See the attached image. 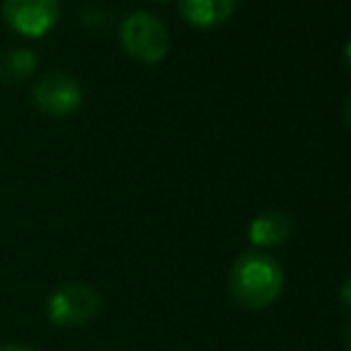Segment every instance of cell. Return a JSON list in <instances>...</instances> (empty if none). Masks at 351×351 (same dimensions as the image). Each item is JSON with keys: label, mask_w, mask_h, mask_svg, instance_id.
<instances>
[{"label": "cell", "mask_w": 351, "mask_h": 351, "mask_svg": "<svg viewBox=\"0 0 351 351\" xmlns=\"http://www.w3.org/2000/svg\"><path fill=\"white\" fill-rule=\"evenodd\" d=\"M101 291L88 282H67L48 296L46 313L56 328H82L101 313Z\"/></svg>", "instance_id": "7a4b0ae2"}, {"label": "cell", "mask_w": 351, "mask_h": 351, "mask_svg": "<svg viewBox=\"0 0 351 351\" xmlns=\"http://www.w3.org/2000/svg\"><path fill=\"white\" fill-rule=\"evenodd\" d=\"M285 287L282 265L261 249H249L232 263L230 294L246 311L268 308L280 299Z\"/></svg>", "instance_id": "6da1fadb"}, {"label": "cell", "mask_w": 351, "mask_h": 351, "mask_svg": "<svg viewBox=\"0 0 351 351\" xmlns=\"http://www.w3.org/2000/svg\"><path fill=\"white\" fill-rule=\"evenodd\" d=\"M291 220L282 210H263L249 227V239L258 249H273L289 239Z\"/></svg>", "instance_id": "8992f818"}, {"label": "cell", "mask_w": 351, "mask_h": 351, "mask_svg": "<svg viewBox=\"0 0 351 351\" xmlns=\"http://www.w3.org/2000/svg\"><path fill=\"white\" fill-rule=\"evenodd\" d=\"M344 120H347V125L351 127V93H349L347 103H344Z\"/></svg>", "instance_id": "8fae6325"}, {"label": "cell", "mask_w": 351, "mask_h": 351, "mask_svg": "<svg viewBox=\"0 0 351 351\" xmlns=\"http://www.w3.org/2000/svg\"><path fill=\"white\" fill-rule=\"evenodd\" d=\"M36 70V56L29 48H12L0 56V77L5 82H24Z\"/></svg>", "instance_id": "ba28073f"}, {"label": "cell", "mask_w": 351, "mask_h": 351, "mask_svg": "<svg viewBox=\"0 0 351 351\" xmlns=\"http://www.w3.org/2000/svg\"><path fill=\"white\" fill-rule=\"evenodd\" d=\"M82 84L67 72H48L34 86V103L51 117H67L82 106Z\"/></svg>", "instance_id": "277c9868"}, {"label": "cell", "mask_w": 351, "mask_h": 351, "mask_svg": "<svg viewBox=\"0 0 351 351\" xmlns=\"http://www.w3.org/2000/svg\"><path fill=\"white\" fill-rule=\"evenodd\" d=\"M234 8L237 0H180L182 17L199 29H210L227 22Z\"/></svg>", "instance_id": "52a82bcc"}, {"label": "cell", "mask_w": 351, "mask_h": 351, "mask_svg": "<svg viewBox=\"0 0 351 351\" xmlns=\"http://www.w3.org/2000/svg\"><path fill=\"white\" fill-rule=\"evenodd\" d=\"M344 58H347V62H349V67H351V38H349V43H347V48H344Z\"/></svg>", "instance_id": "7c38bea8"}, {"label": "cell", "mask_w": 351, "mask_h": 351, "mask_svg": "<svg viewBox=\"0 0 351 351\" xmlns=\"http://www.w3.org/2000/svg\"><path fill=\"white\" fill-rule=\"evenodd\" d=\"M160 3H165V0H160Z\"/></svg>", "instance_id": "5bb4252c"}, {"label": "cell", "mask_w": 351, "mask_h": 351, "mask_svg": "<svg viewBox=\"0 0 351 351\" xmlns=\"http://www.w3.org/2000/svg\"><path fill=\"white\" fill-rule=\"evenodd\" d=\"M339 299H342L344 304H347L349 308H351V275L347 278V282L342 285V289H339Z\"/></svg>", "instance_id": "9c48e42d"}, {"label": "cell", "mask_w": 351, "mask_h": 351, "mask_svg": "<svg viewBox=\"0 0 351 351\" xmlns=\"http://www.w3.org/2000/svg\"><path fill=\"white\" fill-rule=\"evenodd\" d=\"M3 17L22 36H43L60 17V0H3Z\"/></svg>", "instance_id": "5b68a950"}, {"label": "cell", "mask_w": 351, "mask_h": 351, "mask_svg": "<svg viewBox=\"0 0 351 351\" xmlns=\"http://www.w3.org/2000/svg\"><path fill=\"white\" fill-rule=\"evenodd\" d=\"M120 43L134 60L153 65L160 62L170 51V34L156 14L136 10L122 19Z\"/></svg>", "instance_id": "3957f363"}, {"label": "cell", "mask_w": 351, "mask_h": 351, "mask_svg": "<svg viewBox=\"0 0 351 351\" xmlns=\"http://www.w3.org/2000/svg\"><path fill=\"white\" fill-rule=\"evenodd\" d=\"M0 351H34L29 344H17V342H10V344H0Z\"/></svg>", "instance_id": "30bf717a"}, {"label": "cell", "mask_w": 351, "mask_h": 351, "mask_svg": "<svg viewBox=\"0 0 351 351\" xmlns=\"http://www.w3.org/2000/svg\"><path fill=\"white\" fill-rule=\"evenodd\" d=\"M347 347L351 351V325H349V330H347Z\"/></svg>", "instance_id": "4fadbf2b"}]
</instances>
